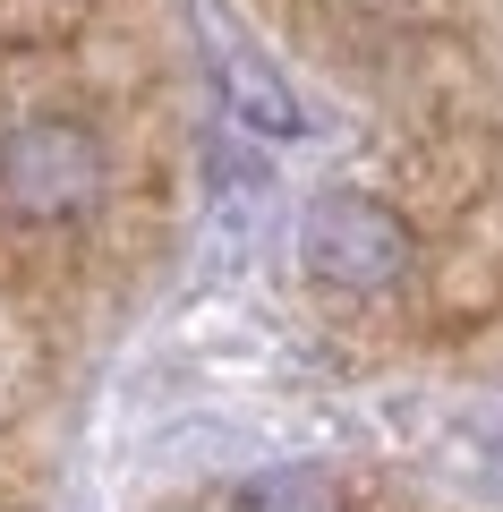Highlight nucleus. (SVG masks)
<instances>
[{
    "mask_svg": "<svg viewBox=\"0 0 503 512\" xmlns=\"http://www.w3.org/2000/svg\"><path fill=\"white\" fill-rule=\"evenodd\" d=\"M111 188V154L77 111H35L0 137V205L18 222H86Z\"/></svg>",
    "mask_w": 503,
    "mask_h": 512,
    "instance_id": "nucleus-1",
    "label": "nucleus"
},
{
    "mask_svg": "<svg viewBox=\"0 0 503 512\" xmlns=\"http://www.w3.org/2000/svg\"><path fill=\"white\" fill-rule=\"evenodd\" d=\"M410 256H418L410 222L384 197H367V188H333V197H316L307 222H299V265L324 291H350V299L401 291V282H410Z\"/></svg>",
    "mask_w": 503,
    "mask_h": 512,
    "instance_id": "nucleus-2",
    "label": "nucleus"
},
{
    "mask_svg": "<svg viewBox=\"0 0 503 512\" xmlns=\"http://www.w3.org/2000/svg\"><path fill=\"white\" fill-rule=\"evenodd\" d=\"M231 512H350L324 470H265L231 495Z\"/></svg>",
    "mask_w": 503,
    "mask_h": 512,
    "instance_id": "nucleus-3",
    "label": "nucleus"
},
{
    "mask_svg": "<svg viewBox=\"0 0 503 512\" xmlns=\"http://www.w3.org/2000/svg\"><path fill=\"white\" fill-rule=\"evenodd\" d=\"M231 103L248 111L256 128H273V137H290V128H299V111L282 103V86H273V77H256V69H231Z\"/></svg>",
    "mask_w": 503,
    "mask_h": 512,
    "instance_id": "nucleus-4",
    "label": "nucleus"
}]
</instances>
